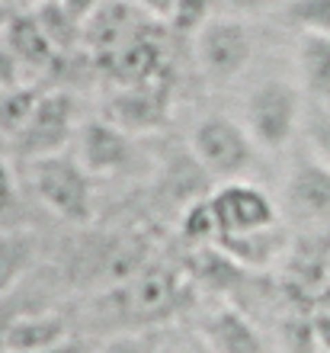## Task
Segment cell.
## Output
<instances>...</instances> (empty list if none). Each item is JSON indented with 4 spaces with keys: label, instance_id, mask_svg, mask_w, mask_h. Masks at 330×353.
Instances as JSON below:
<instances>
[{
    "label": "cell",
    "instance_id": "6da1fadb",
    "mask_svg": "<svg viewBox=\"0 0 330 353\" xmlns=\"http://www.w3.org/2000/svg\"><path fill=\"white\" fill-rule=\"evenodd\" d=\"M193 302V286L174 267L147 263L141 273L119 286H110L90 296V321L103 334L125 331H157L174 321Z\"/></svg>",
    "mask_w": 330,
    "mask_h": 353
},
{
    "label": "cell",
    "instance_id": "7a4b0ae2",
    "mask_svg": "<svg viewBox=\"0 0 330 353\" xmlns=\"http://www.w3.org/2000/svg\"><path fill=\"white\" fill-rule=\"evenodd\" d=\"M147 263H151V241L145 234H87L74 244L68 257V276L77 289L87 286L93 292H103L141 273Z\"/></svg>",
    "mask_w": 330,
    "mask_h": 353
},
{
    "label": "cell",
    "instance_id": "3957f363",
    "mask_svg": "<svg viewBox=\"0 0 330 353\" xmlns=\"http://www.w3.org/2000/svg\"><path fill=\"white\" fill-rule=\"evenodd\" d=\"M308 97L298 84L282 77L260 81L244 100V125L260 151H285L302 135Z\"/></svg>",
    "mask_w": 330,
    "mask_h": 353
},
{
    "label": "cell",
    "instance_id": "277c9868",
    "mask_svg": "<svg viewBox=\"0 0 330 353\" xmlns=\"http://www.w3.org/2000/svg\"><path fill=\"white\" fill-rule=\"evenodd\" d=\"M189 151L212 180L228 183V180H247L260 148L244 122L231 119L225 112H209L189 132Z\"/></svg>",
    "mask_w": 330,
    "mask_h": 353
},
{
    "label": "cell",
    "instance_id": "5b68a950",
    "mask_svg": "<svg viewBox=\"0 0 330 353\" xmlns=\"http://www.w3.org/2000/svg\"><path fill=\"white\" fill-rule=\"evenodd\" d=\"M29 183L39 203L68 225L93 222V174L71 154H48L29 161Z\"/></svg>",
    "mask_w": 330,
    "mask_h": 353
},
{
    "label": "cell",
    "instance_id": "8992f818",
    "mask_svg": "<svg viewBox=\"0 0 330 353\" xmlns=\"http://www.w3.org/2000/svg\"><path fill=\"white\" fill-rule=\"evenodd\" d=\"M193 55L209 81L228 84L247 71L254 58V36L240 17H212L193 32Z\"/></svg>",
    "mask_w": 330,
    "mask_h": 353
},
{
    "label": "cell",
    "instance_id": "52a82bcc",
    "mask_svg": "<svg viewBox=\"0 0 330 353\" xmlns=\"http://www.w3.org/2000/svg\"><path fill=\"white\" fill-rule=\"evenodd\" d=\"M77 97L71 90H42L29 122L13 139L19 158L36 161L48 154H61L65 145L77 135Z\"/></svg>",
    "mask_w": 330,
    "mask_h": 353
},
{
    "label": "cell",
    "instance_id": "ba28073f",
    "mask_svg": "<svg viewBox=\"0 0 330 353\" xmlns=\"http://www.w3.org/2000/svg\"><path fill=\"white\" fill-rule=\"evenodd\" d=\"M209 205L218 225V241L221 238H238V234L263 232L282 225L279 205L266 190H260L250 180H228L218 183L209 193ZM215 241V244H218Z\"/></svg>",
    "mask_w": 330,
    "mask_h": 353
},
{
    "label": "cell",
    "instance_id": "9c48e42d",
    "mask_svg": "<svg viewBox=\"0 0 330 353\" xmlns=\"http://www.w3.org/2000/svg\"><path fill=\"white\" fill-rule=\"evenodd\" d=\"M282 203L295 222L311 228L330 225V168L302 148L285 174Z\"/></svg>",
    "mask_w": 330,
    "mask_h": 353
},
{
    "label": "cell",
    "instance_id": "30bf717a",
    "mask_svg": "<svg viewBox=\"0 0 330 353\" xmlns=\"http://www.w3.org/2000/svg\"><path fill=\"white\" fill-rule=\"evenodd\" d=\"M103 116L116 122L119 129H125L129 135L157 132L170 116V81L157 77V81H147V84L119 87L110 97Z\"/></svg>",
    "mask_w": 330,
    "mask_h": 353
},
{
    "label": "cell",
    "instance_id": "8fae6325",
    "mask_svg": "<svg viewBox=\"0 0 330 353\" xmlns=\"http://www.w3.org/2000/svg\"><path fill=\"white\" fill-rule=\"evenodd\" d=\"M145 32H151V13L145 7L135 0H103L83 26V46L103 61Z\"/></svg>",
    "mask_w": 330,
    "mask_h": 353
},
{
    "label": "cell",
    "instance_id": "7c38bea8",
    "mask_svg": "<svg viewBox=\"0 0 330 353\" xmlns=\"http://www.w3.org/2000/svg\"><path fill=\"white\" fill-rule=\"evenodd\" d=\"M132 158H135V141L116 122H110L106 116L81 122V129H77V161L93 176L119 174L132 164Z\"/></svg>",
    "mask_w": 330,
    "mask_h": 353
},
{
    "label": "cell",
    "instance_id": "4fadbf2b",
    "mask_svg": "<svg viewBox=\"0 0 330 353\" xmlns=\"http://www.w3.org/2000/svg\"><path fill=\"white\" fill-rule=\"evenodd\" d=\"M199 337L212 353H266V337L257 321L234 305H221L202 318Z\"/></svg>",
    "mask_w": 330,
    "mask_h": 353
},
{
    "label": "cell",
    "instance_id": "5bb4252c",
    "mask_svg": "<svg viewBox=\"0 0 330 353\" xmlns=\"http://www.w3.org/2000/svg\"><path fill=\"white\" fill-rule=\"evenodd\" d=\"M3 39H7V46L13 48V55H17L19 68L26 71V74H42L48 68H55V61L61 58V52L55 48V42L48 39V32L42 29L39 17L29 10H17L13 19L7 23L3 29Z\"/></svg>",
    "mask_w": 330,
    "mask_h": 353
},
{
    "label": "cell",
    "instance_id": "9a60e30c",
    "mask_svg": "<svg viewBox=\"0 0 330 353\" xmlns=\"http://www.w3.org/2000/svg\"><path fill=\"white\" fill-rule=\"evenodd\" d=\"M74 334L71 321L61 312H52V308H29L13 321L7 334V347L10 353H45L52 347H58L61 341Z\"/></svg>",
    "mask_w": 330,
    "mask_h": 353
},
{
    "label": "cell",
    "instance_id": "2e32d148",
    "mask_svg": "<svg viewBox=\"0 0 330 353\" xmlns=\"http://www.w3.org/2000/svg\"><path fill=\"white\" fill-rule=\"evenodd\" d=\"M218 251H225L231 261L244 270H266L269 263L285 261V254L292 248L289 234L282 232V225L276 228H263V232L238 234V238H221L215 244Z\"/></svg>",
    "mask_w": 330,
    "mask_h": 353
},
{
    "label": "cell",
    "instance_id": "e0dca14e",
    "mask_svg": "<svg viewBox=\"0 0 330 353\" xmlns=\"http://www.w3.org/2000/svg\"><path fill=\"white\" fill-rule=\"evenodd\" d=\"M295 65L305 97L330 103V36H298Z\"/></svg>",
    "mask_w": 330,
    "mask_h": 353
},
{
    "label": "cell",
    "instance_id": "ac0fdd59",
    "mask_svg": "<svg viewBox=\"0 0 330 353\" xmlns=\"http://www.w3.org/2000/svg\"><path fill=\"white\" fill-rule=\"evenodd\" d=\"M36 263V234L0 232V296H7L26 279Z\"/></svg>",
    "mask_w": 330,
    "mask_h": 353
},
{
    "label": "cell",
    "instance_id": "d6986e66",
    "mask_svg": "<svg viewBox=\"0 0 330 353\" xmlns=\"http://www.w3.org/2000/svg\"><path fill=\"white\" fill-rule=\"evenodd\" d=\"M32 13L39 17L42 29L48 32V39L55 42V48L61 55L77 46H83V26H87V23H81L74 13H68L58 0H39V3H32Z\"/></svg>",
    "mask_w": 330,
    "mask_h": 353
},
{
    "label": "cell",
    "instance_id": "ffe728a7",
    "mask_svg": "<svg viewBox=\"0 0 330 353\" xmlns=\"http://www.w3.org/2000/svg\"><path fill=\"white\" fill-rule=\"evenodd\" d=\"M282 23L295 36H330V0H285Z\"/></svg>",
    "mask_w": 330,
    "mask_h": 353
},
{
    "label": "cell",
    "instance_id": "44dd1931",
    "mask_svg": "<svg viewBox=\"0 0 330 353\" xmlns=\"http://www.w3.org/2000/svg\"><path fill=\"white\" fill-rule=\"evenodd\" d=\"M39 97H42V90H39V87H29V84L0 90V132L10 135V139H17L19 129L26 125L32 110H36Z\"/></svg>",
    "mask_w": 330,
    "mask_h": 353
},
{
    "label": "cell",
    "instance_id": "7402d4cb",
    "mask_svg": "<svg viewBox=\"0 0 330 353\" xmlns=\"http://www.w3.org/2000/svg\"><path fill=\"white\" fill-rule=\"evenodd\" d=\"M302 139L305 151L330 168V103L308 100L302 119Z\"/></svg>",
    "mask_w": 330,
    "mask_h": 353
},
{
    "label": "cell",
    "instance_id": "603a6c76",
    "mask_svg": "<svg viewBox=\"0 0 330 353\" xmlns=\"http://www.w3.org/2000/svg\"><path fill=\"white\" fill-rule=\"evenodd\" d=\"M218 0H170V23L180 32H196L215 17Z\"/></svg>",
    "mask_w": 330,
    "mask_h": 353
},
{
    "label": "cell",
    "instance_id": "cb8c5ba5",
    "mask_svg": "<svg viewBox=\"0 0 330 353\" xmlns=\"http://www.w3.org/2000/svg\"><path fill=\"white\" fill-rule=\"evenodd\" d=\"M96 353H161V341L157 331H125L96 344Z\"/></svg>",
    "mask_w": 330,
    "mask_h": 353
},
{
    "label": "cell",
    "instance_id": "d4e9b609",
    "mask_svg": "<svg viewBox=\"0 0 330 353\" xmlns=\"http://www.w3.org/2000/svg\"><path fill=\"white\" fill-rule=\"evenodd\" d=\"M26 84V71L19 68L13 48L7 46V39L0 32V90H10V87H19Z\"/></svg>",
    "mask_w": 330,
    "mask_h": 353
},
{
    "label": "cell",
    "instance_id": "484cf974",
    "mask_svg": "<svg viewBox=\"0 0 330 353\" xmlns=\"http://www.w3.org/2000/svg\"><path fill=\"white\" fill-rule=\"evenodd\" d=\"M17 289L7 292V296H0V350L7 347V334H10V327H13V321H17L23 312H29V305L17 296Z\"/></svg>",
    "mask_w": 330,
    "mask_h": 353
},
{
    "label": "cell",
    "instance_id": "4316f807",
    "mask_svg": "<svg viewBox=\"0 0 330 353\" xmlns=\"http://www.w3.org/2000/svg\"><path fill=\"white\" fill-rule=\"evenodd\" d=\"M17 205V176L10 170V161L0 154V219L13 212Z\"/></svg>",
    "mask_w": 330,
    "mask_h": 353
},
{
    "label": "cell",
    "instance_id": "83f0119b",
    "mask_svg": "<svg viewBox=\"0 0 330 353\" xmlns=\"http://www.w3.org/2000/svg\"><path fill=\"white\" fill-rule=\"evenodd\" d=\"M311 334H314V350L330 353V315H311Z\"/></svg>",
    "mask_w": 330,
    "mask_h": 353
},
{
    "label": "cell",
    "instance_id": "f1b7e54d",
    "mask_svg": "<svg viewBox=\"0 0 330 353\" xmlns=\"http://www.w3.org/2000/svg\"><path fill=\"white\" fill-rule=\"evenodd\" d=\"M58 3H61L68 13H74V17L81 19V23H87V19H90L93 13L100 10L103 0H58Z\"/></svg>",
    "mask_w": 330,
    "mask_h": 353
},
{
    "label": "cell",
    "instance_id": "f546056e",
    "mask_svg": "<svg viewBox=\"0 0 330 353\" xmlns=\"http://www.w3.org/2000/svg\"><path fill=\"white\" fill-rule=\"evenodd\" d=\"M45 353H96V344H87V341H81L77 334H71L68 341H61L58 347H52V350Z\"/></svg>",
    "mask_w": 330,
    "mask_h": 353
},
{
    "label": "cell",
    "instance_id": "4dcf8cb0",
    "mask_svg": "<svg viewBox=\"0 0 330 353\" xmlns=\"http://www.w3.org/2000/svg\"><path fill=\"white\" fill-rule=\"evenodd\" d=\"M231 10L234 13H254V10H260L266 3V0H228Z\"/></svg>",
    "mask_w": 330,
    "mask_h": 353
},
{
    "label": "cell",
    "instance_id": "1f68e13d",
    "mask_svg": "<svg viewBox=\"0 0 330 353\" xmlns=\"http://www.w3.org/2000/svg\"><path fill=\"white\" fill-rule=\"evenodd\" d=\"M13 13H17V10L10 7L7 0H0V32L7 29V23H10V19H13Z\"/></svg>",
    "mask_w": 330,
    "mask_h": 353
},
{
    "label": "cell",
    "instance_id": "d6a6232c",
    "mask_svg": "<svg viewBox=\"0 0 330 353\" xmlns=\"http://www.w3.org/2000/svg\"><path fill=\"white\" fill-rule=\"evenodd\" d=\"M180 353H212V350H209V347H205V344H202V337L196 334L193 341H189V344H186V347H183V350H180Z\"/></svg>",
    "mask_w": 330,
    "mask_h": 353
},
{
    "label": "cell",
    "instance_id": "836d02e7",
    "mask_svg": "<svg viewBox=\"0 0 330 353\" xmlns=\"http://www.w3.org/2000/svg\"><path fill=\"white\" fill-rule=\"evenodd\" d=\"M0 353H10V350H0Z\"/></svg>",
    "mask_w": 330,
    "mask_h": 353
},
{
    "label": "cell",
    "instance_id": "e575fe53",
    "mask_svg": "<svg viewBox=\"0 0 330 353\" xmlns=\"http://www.w3.org/2000/svg\"><path fill=\"white\" fill-rule=\"evenodd\" d=\"M314 353H324V350H314Z\"/></svg>",
    "mask_w": 330,
    "mask_h": 353
}]
</instances>
